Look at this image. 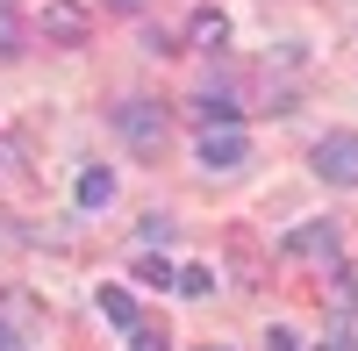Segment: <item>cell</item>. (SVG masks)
Instances as JSON below:
<instances>
[{"mask_svg":"<svg viewBox=\"0 0 358 351\" xmlns=\"http://www.w3.org/2000/svg\"><path fill=\"white\" fill-rule=\"evenodd\" d=\"M265 351H301V337H294L287 323H273V330H265Z\"/></svg>","mask_w":358,"mask_h":351,"instance_id":"2e32d148","label":"cell"},{"mask_svg":"<svg viewBox=\"0 0 358 351\" xmlns=\"http://www.w3.org/2000/svg\"><path fill=\"white\" fill-rule=\"evenodd\" d=\"M108 8H115V15H136V8H143V0H108Z\"/></svg>","mask_w":358,"mask_h":351,"instance_id":"d6986e66","label":"cell"},{"mask_svg":"<svg viewBox=\"0 0 358 351\" xmlns=\"http://www.w3.org/2000/svg\"><path fill=\"white\" fill-rule=\"evenodd\" d=\"M108 122H115V136H122L129 151H158V143H165V108L158 101H122Z\"/></svg>","mask_w":358,"mask_h":351,"instance_id":"6da1fadb","label":"cell"},{"mask_svg":"<svg viewBox=\"0 0 358 351\" xmlns=\"http://www.w3.org/2000/svg\"><path fill=\"white\" fill-rule=\"evenodd\" d=\"M101 315H108L115 330H129L136 323V294H129V287H101Z\"/></svg>","mask_w":358,"mask_h":351,"instance_id":"9c48e42d","label":"cell"},{"mask_svg":"<svg viewBox=\"0 0 358 351\" xmlns=\"http://www.w3.org/2000/svg\"><path fill=\"white\" fill-rule=\"evenodd\" d=\"M287 258H337V222H301V229H287Z\"/></svg>","mask_w":358,"mask_h":351,"instance_id":"5b68a950","label":"cell"},{"mask_svg":"<svg viewBox=\"0 0 358 351\" xmlns=\"http://www.w3.org/2000/svg\"><path fill=\"white\" fill-rule=\"evenodd\" d=\"M330 308H337V315H358V273H351V266L330 273Z\"/></svg>","mask_w":358,"mask_h":351,"instance_id":"30bf717a","label":"cell"},{"mask_svg":"<svg viewBox=\"0 0 358 351\" xmlns=\"http://www.w3.org/2000/svg\"><path fill=\"white\" fill-rule=\"evenodd\" d=\"M172 287H179V294H194V301H201V294H215V266H179Z\"/></svg>","mask_w":358,"mask_h":351,"instance_id":"8fae6325","label":"cell"},{"mask_svg":"<svg viewBox=\"0 0 358 351\" xmlns=\"http://www.w3.org/2000/svg\"><path fill=\"white\" fill-rule=\"evenodd\" d=\"M129 351H172V337H165L158 323H143V315H136V323H129Z\"/></svg>","mask_w":358,"mask_h":351,"instance_id":"7c38bea8","label":"cell"},{"mask_svg":"<svg viewBox=\"0 0 358 351\" xmlns=\"http://www.w3.org/2000/svg\"><path fill=\"white\" fill-rule=\"evenodd\" d=\"M187 43H194V50H222V43H229V22H222L215 8H201V15L187 22Z\"/></svg>","mask_w":358,"mask_h":351,"instance_id":"52a82bcc","label":"cell"},{"mask_svg":"<svg viewBox=\"0 0 358 351\" xmlns=\"http://www.w3.org/2000/svg\"><path fill=\"white\" fill-rule=\"evenodd\" d=\"M86 29H94V15L79 0H43V43H86Z\"/></svg>","mask_w":358,"mask_h":351,"instance_id":"277c9868","label":"cell"},{"mask_svg":"<svg viewBox=\"0 0 358 351\" xmlns=\"http://www.w3.org/2000/svg\"><path fill=\"white\" fill-rule=\"evenodd\" d=\"M136 280H143V287H172V266H165V258H143Z\"/></svg>","mask_w":358,"mask_h":351,"instance_id":"9a60e30c","label":"cell"},{"mask_svg":"<svg viewBox=\"0 0 358 351\" xmlns=\"http://www.w3.org/2000/svg\"><path fill=\"white\" fill-rule=\"evenodd\" d=\"M201 351H229V344H201Z\"/></svg>","mask_w":358,"mask_h":351,"instance_id":"ffe728a7","label":"cell"},{"mask_svg":"<svg viewBox=\"0 0 358 351\" xmlns=\"http://www.w3.org/2000/svg\"><path fill=\"white\" fill-rule=\"evenodd\" d=\"M0 57H22V15L0 0Z\"/></svg>","mask_w":358,"mask_h":351,"instance_id":"4fadbf2b","label":"cell"},{"mask_svg":"<svg viewBox=\"0 0 358 351\" xmlns=\"http://www.w3.org/2000/svg\"><path fill=\"white\" fill-rule=\"evenodd\" d=\"M0 351H22V337H15V330H8V323H0Z\"/></svg>","mask_w":358,"mask_h":351,"instance_id":"ac0fdd59","label":"cell"},{"mask_svg":"<svg viewBox=\"0 0 358 351\" xmlns=\"http://www.w3.org/2000/svg\"><path fill=\"white\" fill-rule=\"evenodd\" d=\"M315 180L358 187V136H351V129H330V136L315 143Z\"/></svg>","mask_w":358,"mask_h":351,"instance_id":"7a4b0ae2","label":"cell"},{"mask_svg":"<svg viewBox=\"0 0 358 351\" xmlns=\"http://www.w3.org/2000/svg\"><path fill=\"white\" fill-rule=\"evenodd\" d=\"M165 237H172V222H165V215H151V222H143V229H136V244H143V251H158Z\"/></svg>","mask_w":358,"mask_h":351,"instance_id":"5bb4252c","label":"cell"},{"mask_svg":"<svg viewBox=\"0 0 358 351\" xmlns=\"http://www.w3.org/2000/svg\"><path fill=\"white\" fill-rule=\"evenodd\" d=\"M72 201H79V208H108V201H115V172L108 165H86L79 187H72Z\"/></svg>","mask_w":358,"mask_h":351,"instance_id":"8992f818","label":"cell"},{"mask_svg":"<svg viewBox=\"0 0 358 351\" xmlns=\"http://www.w3.org/2000/svg\"><path fill=\"white\" fill-rule=\"evenodd\" d=\"M315 351H358V344H351V330H337L330 344H315Z\"/></svg>","mask_w":358,"mask_h":351,"instance_id":"e0dca14e","label":"cell"},{"mask_svg":"<svg viewBox=\"0 0 358 351\" xmlns=\"http://www.w3.org/2000/svg\"><path fill=\"white\" fill-rule=\"evenodd\" d=\"M187 115H194V122H201V129H222V122H236V115H244V108H236L229 94H201V101H194Z\"/></svg>","mask_w":358,"mask_h":351,"instance_id":"ba28073f","label":"cell"},{"mask_svg":"<svg viewBox=\"0 0 358 351\" xmlns=\"http://www.w3.org/2000/svg\"><path fill=\"white\" fill-rule=\"evenodd\" d=\"M251 158V136L236 129V122H222V129H201V165L208 172H236Z\"/></svg>","mask_w":358,"mask_h":351,"instance_id":"3957f363","label":"cell"}]
</instances>
